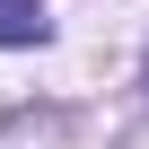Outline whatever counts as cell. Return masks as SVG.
Masks as SVG:
<instances>
[{"instance_id":"obj_1","label":"cell","mask_w":149,"mask_h":149,"mask_svg":"<svg viewBox=\"0 0 149 149\" xmlns=\"http://www.w3.org/2000/svg\"><path fill=\"white\" fill-rule=\"evenodd\" d=\"M53 35V0H0V53H26Z\"/></svg>"}]
</instances>
